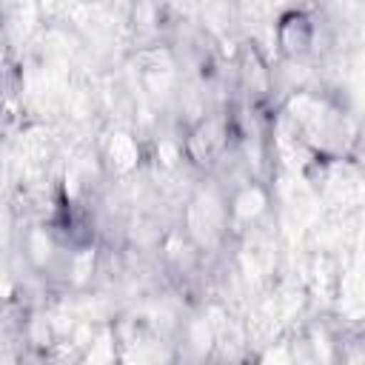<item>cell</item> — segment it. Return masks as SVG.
Listing matches in <instances>:
<instances>
[{"label": "cell", "mask_w": 365, "mask_h": 365, "mask_svg": "<svg viewBox=\"0 0 365 365\" xmlns=\"http://www.w3.org/2000/svg\"><path fill=\"white\" fill-rule=\"evenodd\" d=\"M319 20L314 11L302 9V6H294V9H285L279 11L277 23H274V46H277V54L288 63H302L308 57L317 54V46H319Z\"/></svg>", "instance_id": "cell-2"}, {"label": "cell", "mask_w": 365, "mask_h": 365, "mask_svg": "<svg viewBox=\"0 0 365 365\" xmlns=\"http://www.w3.org/2000/svg\"><path fill=\"white\" fill-rule=\"evenodd\" d=\"M237 140H240V128H237L234 114L211 111V114H202L185 125L180 148H182L185 163L194 171L211 174L214 168H220L228 160Z\"/></svg>", "instance_id": "cell-1"}]
</instances>
